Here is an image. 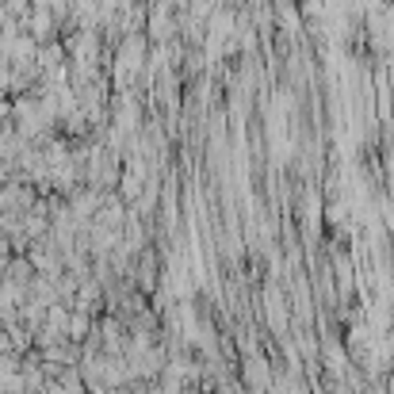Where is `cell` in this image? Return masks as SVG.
<instances>
[{
    "instance_id": "6da1fadb",
    "label": "cell",
    "mask_w": 394,
    "mask_h": 394,
    "mask_svg": "<svg viewBox=\"0 0 394 394\" xmlns=\"http://www.w3.org/2000/svg\"><path fill=\"white\" fill-rule=\"evenodd\" d=\"M245 379H249L257 390H265V387H268V368H265V360H249V363H245Z\"/></svg>"
},
{
    "instance_id": "7a4b0ae2",
    "label": "cell",
    "mask_w": 394,
    "mask_h": 394,
    "mask_svg": "<svg viewBox=\"0 0 394 394\" xmlns=\"http://www.w3.org/2000/svg\"><path fill=\"white\" fill-rule=\"evenodd\" d=\"M85 333H88V314H85V310H77V314L69 318V337H73V341H80Z\"/></svg>"
},
{
    "instance_id": "3957f363",
    "label": "cell",
    "mask_w": 394,
    "mask_h": 394,
    "mask_svg": "<svg viewBox=\"0 0 394 394\" xmlns=\"http://www.w3.org/2000/svg\"><path fill=\"white\" fill-rule=\"evenodd\" d=\"M8 348H12V333H8V326L0 329V356H8Z\"/></svg>"
}]
</instances>
